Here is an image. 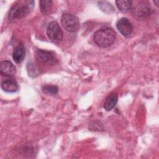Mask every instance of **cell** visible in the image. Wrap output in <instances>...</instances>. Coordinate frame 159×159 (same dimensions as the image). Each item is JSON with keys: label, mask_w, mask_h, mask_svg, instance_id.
Wrapping results in <instances>:
<instances>
[{"label": "cell", "mask_w": 159, "mask_h": 159, "mask_svg": "<svg viewBox=\"0 0 159 159\" xmlns=\"http://www.w3.org/2000/svg\"><path fill=\"white\" fill-rule=\"evenodd\" d=\"M99 7L102 11L106 12H112L114 11V9L113 6L109 2L106 1H100L98 2Z\"/></svg>", "instance_id": "9a60e30c"}, {"label": "cell", "mask_w": 159, "mask_h": 159, "mask_svg": "<svg viewBox=\"0 0 159 159\" xmlns=\"http://www.w3.org/2000/svg\"><path fill=\"white\" fill-rule=\"evenodd\" d=\"M47 34L49 39L54 43L60 42L63 36V32L56 21H52L48 24L47 27Z\"/></svg>", "instance_id": "5b68a950"}, {"label": "cell", "mask_w": 159, "mask_h": 159, "mask_svg": "<svg viewBox=\"0 0 159 159\" xmlns=\"http://www.w3.org/2000/svg\"><path fill=\"white\" fill-rule=\"evenodd\" d=\"M2 89L7 93H14L18 89V84L12 78H7L1 83Z\"/></svg>", "instance_id": "9c48e42d"}, {"label": "cell", "mask_w": 159, "mask_h": 159, "mask_svg": "<svg viewBox=\"0 0 159 159\" xmlns=\"http://www.w3.org/2000/svg\"><path fill=\"white\" fill-rule=\"evenodd\" d=\"M153 2H154V3H155V4H156L157 6H158V2H159V1H158V0H157V1H154Z\"/></svg>", "instance_id": "e0dca14e"}, {"label": "cell", "mask_w": 159, "mask_h": 159, "mask_svg": "<svg viewBox=\"0 0 159 159\" xmlns=\"http://www.w3.org/2000/svg\"><path fill=\"white\" fill-rule=\"evenodd\" d=\"M36 58L40 63L48 65H55L58 63V59L55 53L46 50H37L36 52Z\"/></svg>", "instance_id": "8992f818"}, {"label": "cell", "mask_w": 159, "mask_h": 159, "mask_svg": "<svg viewBox=\"0 0 159 159\" xmlns=\"http://www.w3.org/2000/svg\"><path fill=\"white\" fill-rule=\"evenodd\" d=\"M27 71L30 76H35L39 75V71L36 66L33 63H29L27 65Z\"/></svg>", "instance_id": "2e32d148"}, {"label": "cell", "mask_w": 159, "mask_h": 159, "mask_svg": "<svg viewBox=\"0 0 159 159\" xmlns=\"http://www.w3.org/2000/svg\"><path fill=\"white\" fill-rule=\"evenodd\" d=\"M116 27L119 32L124 37H129L133 31L132 24L126 17H122L119 19Z\"/></svg>", "instance_id": "52a82bcc"}, {"label": "cell", "mask_w": 159, "mask_h": 159, "mask_svg": "<svg viewBox=\"0 0 159 159\" xmlns=\"http://www.w3.org/2000/svg\"><path fill=\"white\" fill-rule=\"evenodd\" d=\"M94 41L101 48H106L112 44L116 39L115 31L109 27H102L94 34Z\"/></svg>", "instance_id": "7a4b0ae2"}, {"label": "cell", "mask_w": 159, "mask_h": 159, "mask_svg": "<svg viewBox=\"0 0 159 159\" xmlns=\"http://www.w3.org/2000/svg\"><path fill=\"white\" fill-rule=\"evenodd\" d=\"M130 11L135 19L139 20H143L150 14L151 7L148 2L141 1L132 6Z\"/></svg>", "instance_id": "3957f363"}, {"label": "cell", "mask_w": 159, "mask_h": 159, "mask_svg": "<svg viewBox=\"0 0 159 159\" xmlns=\"http://www.w3.org/2000/svg\"><path fill=\"white\" fill-rule=\"evenodd\" d=\"M0 73L2 76L12 78L16 73V69L10 61L4 60L0 64Z\"/></svg>", "instance_id": "ba28073f"}, {"label": "cell", "mask_w": 159, "mask_h": 159, "mask_svg": "<svg viewBox=\"0 0 159 159\" xmlns=\"http://www.w3.org/2000/svg\"><path fill=\"white\" fill-rule=\"evenodd\" d=\"M53 2L50 0H42L39 2V7L41 12L44 15L48 14L52 8Z\"/></svg>", "instance_id": "4fadbf2b"}, {"label": "cell", "mask_w": 159, "mask_h": 159, "mask_svg": "<svg viewBox=\"0 0 159 159\" xmlns=\"http://www.w3.org/2000/svg\"><path fill=\"white\" fill-rule=\"evenodd\" d=\"M61 22L63 28L71 33L76 32L80 27L78 18L74 14L70 13H63L61 16Z\"/></svg>", "instance_id": "277c9868"}, {"label": "cell", "mask_w": 159, "mask_h": 159, "mask_svg": "<svg viewBox=\"0 0 159 159\" xmlns=\"http://www.w3.org/2000/svg\"><path fill=\"white\" fill-rule=\"evenodd\" d=\"M117 99L118 96L116 93H112L108 95V96L105 99L104 103V108L107 111H109L112 109L117 104Z\"/></svg>", "instance_id": "8fae6325"}, {"label": "cell", "mask_w": 159, "mask_h": 159, "mask_svg": "<svg viewBox=\"0 0 159 159\" xmlns=\"http://www.w3.org/2000/svg\"><path fill=\"white\" fill-rule=\"evenodd\" d=\"M116 4L119 11L125 13L130 11L132 7V1L130 0L116 1Z\"/></svg>", "instance_id": "7c38bea8"}, {"label": "cell", "mask_w": 159, "mask_h": 159, "mask_svg": "<svg viewBox=\"0 0 159 159\" xmlns=\"http://www.w3.org/2000/svg\"><path fill=\"white\" fill-rule=\"evenodd\" d=\"M34 6V1H19L16 2L9 11V20L12 21L26 16L32 11Z\"/></svg>", "instance_id": "6da1fadb"}, {"label": "cell", "mask_w": 159, "mask_h": 159, "mask_svg": "<svg viewBox=\"0 0 159 159\" xmlns=\"http://www.w3.org/2000/svg\"><path fill=\"white\" fill-rule=\"evenodd\" d=\"M25 55V50L24 46L22 44H19L14 50L12 53V58L16 63H19L24 60Z\"/></svg>", "instance_id": "30bf717a"}, {"label": "cell", "mask_w": 159, "mask_h": 159, "mask_svg": "<svg viewBox=\"0 0 159 159\" xmlns=\"http://www.w3.org/2000/svg\"><path fill=\"white\" fill-rule=\"evenodd\" d=\"M42 91L43 93L48 95H55L58 93V88L55 85H44L42 88Z\"/></svg>", "instance_id": "5bb4252c"}]
</instances>
